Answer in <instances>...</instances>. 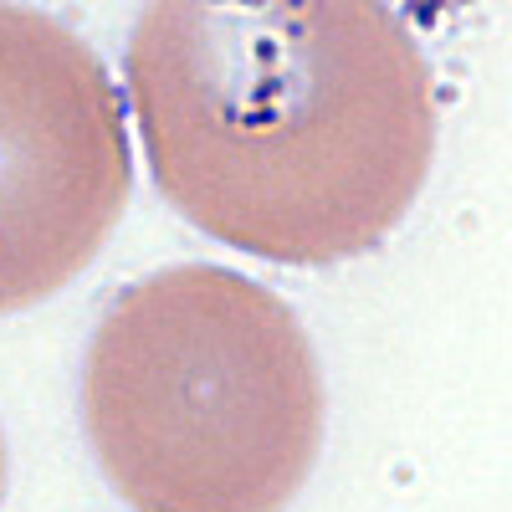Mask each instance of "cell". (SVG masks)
Here are the masks:
<instances>
[{
    "label": "cell",
    "instance_id": "1",
    "mask_svg": "<svg viewBox=\"0 0 512 512\" xmlns=\"http://www.w3.org/2000/svg\"><path fill=\"white\" fill-rule=\"evenodd\" d=\"M128 88L164 200L267 262L379 246L431 169V67L369 0H164L134 26Z\"/></svg>",
    "mask_w": 512,
    "mask_h": 512
},
{
    "label": "cell",
    "instance_id": "2",
    "mask_svg": "<svg viewBox=\"0 0 512 512\" xmlns=\"http://www.w3.org/2000/svg\"><path fill=\"white\" fill-rule=\"evenodd\" d=\"M82 420L134 512H282L323 446V374L272 287L195 262L108 303Z\"/></svg>",
    "mask_w": 512,
    "mask_h": 512
},
{
    "label": "cell",
    "instance_id": "3",
    "mask_svg": "<svg viewBox=\"0 0 512 512\" xmlns=\"http://www.w3.org/2000/svg\"><path fill=\"white\" fill-rule=\"evenodd\" d=\"M128 190L123 103L93 47L41 11L0 6V313L88 267Z\"/></svg>",
    "mask_w": 512,
    "mask_h": 512
},
{
    "label": "cell",
    "instance_id": "4",
    "mask_svg": "<svg viewBox=\"0 0 512 512\" xmlns=\"http://www.w3.org/2000/svg\"><path fill=\"white\" fill-rule=\"evenodd\" d=\"M0 497H6V441H0Z\"/></svg>",
    "mask_w": 512,
    "mask_h": 512
}]
</instances>
